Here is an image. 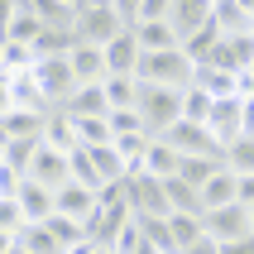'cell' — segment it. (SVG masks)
I'll use <instances>...</instances> for the list:
<instances>
[{"label":"cell","mask_w":254,"mask_h":254,"mask_svg":"<svg viewBox=\"0 0 254 254\" xmlns=\"http://www.w3.org/2000/svg\"><path fill=\"white\" fill-rule=\"evenodd\" d=\"M34 63H39V58H34L29 43H14V39L0 43V72H29Z\"/></svg>","instance_id":"cell-30"},{"label":"cell","mask_w":254,"mask_h":254,"mask_svg":"<svg viewBox=\"0 0 254 254\" xmlns=\"http://www.w3.org/2000/svg\"><path fill=\"white\" fill-rule=\"evenodd\" d=\"M163 192H168V211H183V216H206V206H201V187L183 183V178H163Z\"/></svg>","instance_id":"cell-19"},{"label":"cell","mask_w":254,"mask_h":254,"mask_svg":"<svg viewBox=\"0 0 254 254\" xmlns=\"http://www.w3.org/2000/svg\"><path fill=\"white\" fill-rule=\"evenodd\" d=\"M67 115H111V101H106V86L91 82V86H77L72 91V101L63 106Z\"/></svg>","instance_id":"cell-20"},{"label":"cell","mask_w":254,"mask_h":254,"mask_svg":"<svg viewBox=\"0 0 254 254\" xmlns=\"http://www.w3.org/2000/svg\"><path fill=\"white\" fill-rule=\"evenodd\" d=\"M96 206H101V192H91V187H82V183H63L58 187V216H72V221H91L96 216Z\"/></svg>","instance_id":"cell-12"},{"label":"cell","mask_w":254,"mask_h":254,"mask_svg":"<svg viewBox=\"0 0 254 254\" xmlns=\"http://www.w3.org/2000/svg\"><path fill=\"white\" fill-rule=\"evenodd\" d=\"M67 163H72V183L91 187V192H106V178H101V168H96V158H91V149H72Z\"/></svg>","instance_id":"cell-26"},{"label":"cell","mask_w":254,"mask_h":254,"mask_svg":"<svg viewBox=\"0 0 254 254\" xmlns=\"http://www.w3.org/2000/svg\"><path fill=\"white\" fill-rule=\"evenodd\" d=\"M19 245H24L29 254H67V250H63V240H58L43 221H29V226L19 230Z\"/></svg>","instance_id":"cell-25"},{"label":"cell","mask_w":254,"mask_h":254,"mask_svg":"<svg viewBox=\"0 0 254 254\" xmlns=\"http://www.w3.org/2000/svg\"><path fill=\"white\" fill-rule=\"evenodd\" d=\"M43 144H53V149H63V154L82 149V144H77V125H72L67 111H53V115H48V125H43Z\"/></svg>","instance_id":"cell-21"},{"label":"cell","mask_w":254,"mask_h":254,"mask_svg":"<svg viewBox=\"0 0 254 254\" xmlns=\"http://www.w3.org/2000/svg\"><path fill=\"white\" fill-rule=\"evenodd\" d=\"M39 34H43V19H39L34 10H19V14L10 19V34H5V39H14V43H29V48H34V39H39Z\"/></svg>","instance_id":"cell-34"},{"label":"cell","mask_w":254,"mask_h":254,"mask_svg":"<svg viewBox=\"0 0 254 254\" xmlns=\"http://www.w3.org/2000/svg\"><path fill=\"white\" fill-rule=\"evenodd\" d=\"M211 10H216V0H173V14H168V24L178 29V39H192L201 24H211Z\"/></svg>","instance_id":"cell-13"},{"label":"cell","mask_w":254,"mask_h":254,"mask_svg":"<svg viewBox=\"0 0 254 254\" xmlns=\"http://www.w3.org/2000/svg\"><path fill=\"white\" fill-rule=\"evenodd\" d=\"M149 139H154V134H115L111 144L120 149V158H125V168L134 173V168L144 163V149H149Z\"/></svg>","instance_id":"cell-35"},{"label":"cell","mask_w":254,"mask_h":254,"mask_svg":"<svg viewBox=\"0 0 254 254\" xmlns=\"http://www.w3.org/2000/svg\"><path fill=\"white\" fill-rule=\"evenodd\" d=\"M245 211H250V235H254V201H250V206H245Z\"/></svg>","instance_id":"cell-47"},{"label":"cell","mask_w":254,"mask_h":254,"mask_svg":"<svg viewBox=\"0 0 254 254\" xmlns=\"http://www.w3.org/2000/svg\"><path fill=\"white\" fill-rule=\"evenodd\" d=\"M82 5H115V0H77V10H82Z\"/></svg>","instance_id":"cell-46"},{"label":"cell","mask_w":254,"mask_h":254,"mask_svg":"<svg viewBox=\"0 0 254 254\" xmlns=\"http://www.w3.org/2000/svg\"><path fill=\"white\" fill-rule=\"evenodd\" d=\"M144 245H149V240H144V230H139V221H129V226L120 230V240H115V254H139Z\"/></svg>","instance_id":"cell-39"},{"label":"cell","mask_w":254,"mask_h":254,"mask_svg":"<svg viewBox=\"0 0 254 254\" xmlns=\"http://www.w3.org/2000/svg\"><path fill=\"white\" fill-rule=\"evenodd\" d=\"M14 245H19V235H10V230H0V254H10Z\"/></svg>","instance_id":"cell-45"},{"label":"cell","mask_w":254,"mask_h":254,"mask_svg":"<svg viewBox=\"0 0 254 254\" xmlns=\"http://www.w3.org/2000/svg\"><path fill=\"white\" fill-rule=\"evenodd\" d=\"M67 5H77V0H67Z\"/></svg>","instance_id":"cell-48"},{"label":"cell","mask_w":254,"mask_h":254,"mask_svg":"<svg viewBox=\"0 0 254 254\" xmlns=\"http://www.w3.org/2000/svg\"><path fill=\"white\" fill-rule=\"evenodd\" d=\"M240 201H245V206L254 201V178H240Z\"/></svg>","instance_id":"cell-44"},{"label":"cell","mask_w":254,"mask_h":254,"mask_svg":"<svg viewBox=\"0 0 254 254\" xmlns=\"http://www.w3.org/2000/svg\"><path fill=\"white\" fill-rule=\"evenodd\" d=\"M206 235H211V240H221V245L245 240V235H250V211H245V201L211 206V211H206Z\"/></svg>","instance_id":"cell-8"},{"label":"cell","mask_w":254,"mask_h":254,"mask_svg":"<svg viewBox=\"0 0 254 254\" xmlns=\"http://www.w3.org/2000/svg\"><path fill=\"white\" fill-rule=\"evenodd\" d=\"M67 63H72V72H77V86H91V82H106V77H111L106 48H96V43H72Z\"/></svg>","instance_id":"cell-11"},{"label":"cell","mask_w":254,"mask_h":254,"mask_svg":"<svg viewBox=\"0 0 254 254\" xmlns=\"http://www.w3.org/2000/svg\"><path fill=\"white\" fill-rule=\"evenodd\" d=\"M139 39H134V29H125L120 39L106 43V67H111V77H134L139 72Z\"/></svg>","instance_id":"cell-14"},{"label":"cell","mask_w":254,"mask_h":254,"mask_svg":"<svg viewBox=\"0 0 254 254\" xmlns=\"http://www.w3.org/2000/svg\"><path fill=\"white\" fill-rule=\"evenodd\" d=\"M158 139H168L183 158H226V149L216 144V134L206 125H192V120H178V125H173L168 134H158Z\"/></svg>","instance_id":"cell-6"},{"label":"cell","mask_w":254,"mask_h":254,"mask_svg":"<svg viewBox=\"0 0 254 254\" xmlns=\"http://www.w3.org/2000/svg\"><path fill=\"white\" fill-rule=\"evenodd\" d=\"M29 221H24V211H19V201L14 197H0V230H10V235H19Z\"/></svg>","instance_id":"cell-38"},{"label":"cell","mask_w":254,"mask_h":254,"mask_svg":"<svg viewBox=\"0 0 254 254\" xmlns=\"http://www.w3.org/2000/svg\"><path fill=\"white\" fill-rule=\"evenodd\" d=\"M125 197L134 216H173L168 211V192H163V178H149L144 168L125 173Z\"/></svg>","instance_id":"cell-5"},{"label":"cell","mask_w":254,"mask_h":254,"mask_svg":"<svg viewBox=\"0 0 254 254\" xmlns=\"http://www.w3.org/2000/svg\"><path fill=\"white\" fill-rule=\"evenodd\" d=\"M173 14V0H139V24H149V19H168Z\"/></svg>","instance_id":"cell-40"},{"label":"cell","mask_w":254,"mask_h":254,"mask_svg":"<svg viewBox=\"0 0 254 254\" xmlns=\"http://www.w3.org/2000/svg\"><path fill=\"white\" fill-rule=\"evenodd\" d=\"M106 120H111V134H149V125H144V115L134 106L129 111H111Z\"/></svg>","instance_id":"cell-37"},{"label":"cell","mask_w":254,"mask_h":254,"mask_svg":"<svg viewBox=\"0 0 254 254\" xmlns=\"http://www.w3.org/2000/svg\"><path fill=\"white\" fill-rule=\"evenodd\" d=\"M24 178H34V183H43V187H63V183H72V163H67V154L63 149H53V144H39V154H34V163H29V173Z\"/></svg>","instance_id":"cell-9"},{"label":"cell","mask_w":254,"mask_h":254,"mask_svg":"<svg viewBox=\"0 0 254 254\" xmlns=\"http://www.w3.org/2000/svg\"><path fill=\"white\" fill-rule=\"evenodd\" d=\"M216 168H226V158H183V163H178V178L192 183V187H201Z\"/></svg>","instance_id":"cell-32"},{"label":"cell","mask_w":254,"mask_h":254,"mask_svg":"<svg viewBox=\"0 0 254 254\" xmlns=\"http://www.w3.org/2000/svg\"><path fill=\"white\" fill-rule=\"evenodd\" d=\"M226 168L230 173H240V178H254V139L245 134V139H235L226 149Z\"/></svg>","instance_id":"cell-33"},{"label":"cell","mask_w":254,"mask_h":254,"mask_svg":"<svg viewBox=\"0 0 254 254\" xmlns=\"http://www.w3.org/2000/svg\"><path fill=\"white\" fill-rule=\"evenodd\" d=\"M34 82H39V91L48 96V106L63 111L72 101V91H77V72H72L67 58H39V63H34Z\"/></svg>","instance_id":"cell-4"},{"label":"cell","mask_w":254,"mask_h":254,"mask_svg":"<svg viewBox=\"0 0 254 254\" xmlns=\"http://www.w3.org/2000/svg\"><path fill=\"white\" fill-rule=\"evenodd\" d=\"M72 125H77V144H82V149H101V144L115 139L106 115H72Z\"/></svg>","instance_id":"cell-22"},{"label":"cell","mask_w":254,"mask_h":254,"mask_svg":"<svg viewBox=\"0 0 254 254\" xmlns=\"http://www.w3.org/2000/svg\"><path fill=\"white\" fill-rule=\"evenodd\" d=\"M106 101H111V111H129L134 101H139V77H106Z\"/></svg>","instance_id":"cell-28"},{"label":"cell","mask_w":254,"mask_h":254,"mask_svg":"<svg viewBox=\"0 0 254 254\" xmlns=\"http://www.w3.org/2000/svg\"><path fill=\"white\" fill-rule=\"evenodd\" d=\"M125 29H129V24L120 19V10H115V5H82V10H77V19H72L77 43H96V48H106L111 39H120Z\"/></svg>","instance_id":"cell-3"},{"label":"cell","mask_w":254,"mask_h":254,"mask_svg":"<svg viewBox=\"0 0 254 254\" xmlns=\"http://www.w3.org/2000/svg\"><path fill=\"white\" fill-rule=\"evenodd\" d=\"M221 254H254V235H245V240H230V245H221Z\"/></svg>","instance_id":"cell-42"},{"label":"cell","mask_w":254,"mask_h":254,"mask_svg":"<svg viewBox=\"0 0 254 254\" xmlns=\"http://www.w3.org/2000/svg\"><path fill=\"white\" fill-rule=\"evenodd\" d=\"M178 163H183V154H178L168 139H149V149H144V163H139V168L149 173V178H178Z\"/></svg>","instance_id":"cell-17"},{"label":"cell","mask_w":254,"mask_h":254,"mask_svg":"<svg viewBox=\"0 0 254 254\" xmlns=\"http://www.w3.org/2000/svg\"><path fill=\"white\" fill-rule=\"evenodd\" d=\"M168 230H173L178 254H183L187 245H197L201 235H206V216H183V211H173V216H168Z\"/></svg>","instance_id":"cell-27"},{"label":"cell","mask_w":254,"mask_h":254,"mask_svg":"<svg viewBox=\"0 0 254 254\" xmlns=\"http://www.w3.org/2000/svg\"><path fill=\"white\" fill-rule=\"evenodd\" d=\"M5 111H14V96H10V77L0 72V115H5Z\"/></svg>","instance_id":"cell-43"},{"label":"cell","mask_w":254,"mask_h":254,"mask_svg":"<svg viewBox=\"0 0 254 254\" xmlns=\"http://www.w3.org/2000/svg\"><path fill=\"white\" fill-rule=\"evenodd\" d=\"M230 201H240V173L216 168L211 178L201 183V206L211 211V206H230Z\"/></svg>","instance_id":"cell-15"},{"label":"cell","mask_w":254,"mask_h":254,"mask_svg":"<svg viewBox=\"0 0 254 254\" xmlns=\"http://www.w3.org/2000/svg\"><path fill=\"white\" fill-rule=\"evenodd\" d=\"M192 86H201L206 96H240V91H235V72H221V67H211V63H197Z\"/></svg>","instance_id":"cell-23"},{"label":"cell","mask_w":254,"mask_h":254,"mask_svg":"<svg viewBox=\"0 0 254 254\" xmlns=\"http://www.w3.org/2000/svg\"><path fill=\"white\" fill-rule=\"evenodd\" d=\"M211 19L221 24V34H250V24H254V14L245 10L240 0H216Z\"/></svg>","instance_id":"cell-24"},{"label":"cell","mask_w":254,"mask_h":254,"mask_svg":"<svg viewBox=\"0 0 254 254\" xmlns=\"http://www.w3.org/2000/svg\"><path fill=\"white\" fill-rule=\"evenodd\" d=\"M183 254H221V240H211V235H201L197 245H187Z\"/></svg>","instance_id":"cell-41"},{"label":"cell","mask_w":254,"mask_h":254,"mask_svg":"<svg viewBox=\"0 0 254 254\" xmlns=\"http://www.w3.org/2000/svg\"><path fill=\"white\" fill-rule=\"evenodd\" d=\"M134 39H139L144 53H168V48H183L178 29L168 19H149V24H134Z\"/></svg>","instance_id":"cell-16"},{"label":"cell","mask_w":254,"mask_h":254,"mask_svg":"<svg viewBox=\"0 0 254 254\" xmlns=\"http://www.w3.org/2000/svg\"><path fill=\"white\" fill-rule=\"evenodd\" d=\"M0 125H5V134H10V139H39L43 125H48V115H43V111H24V106H14V111L0 115Z\"/></svg>","instance_id":"cell-18"},{"label":"cell","mask_w":254,"mask_h":254,"mask_svg":"<svg viewBox=\"0 0 254 254\" xmlns=\"http://www.w3.org/2000/svg\"><path fill=\"white\" fill-rule=\"evenodd\" d=\"M250 34H254V24H250Z\"/></svg>","instance_id":"cell-49"},{"label":"cell","mask_w":254,"mask_h":254,"mask_svg":"<svg viewBox=\"0 0 254 254\" xmlns=\"http://www.w3.org/2000/svg\"><path fill=\"white\" fill-rule=\"evenodd\" d=\"M39 144H43V134H39V139H10V144H5V163H10L14 173H29V163H34V154H39Z\"/></svg>","instance_id":"cell-36"},{"label":"cell","mask_w":254,"mask_h":254,"mask_svg":"<svg viewBox=\"0 0 254 254\" xmlns=\"http://www.w3.org/2000/svg\"><path fill=\"white\" fill-rule=\"evenodd\" d=\"M211 106H216V96H206L201 86H187L183 91V120H192V125H206L211 120Z\"/></svg>","instance_id":"cell-31"},{"label":"cell","mask_w":254,"mask_h":254,"mask_svg":"<svg viewBox=\"0 0 254 254\" xmlns=\"http://www.w3.org/2000/svg\"><path fill=\"white\" fill-rule=\"evenodd\" d=\"M14 201H19L24 221H48V216H58V192H53V187H43V183H34V178L19 183Z\"/></svg>","instance_id":"cell-10"},{"label":"cell","mask_w":254,"mask_h":254,"mask_svg":"<svg viewBox=\"0 0 254 254\" xmlns=\"http://www.w3.org/2000/svg\"><path fill=\"white\" fill-rule=\"evenodd\" d=\"M134 111L144 115V125H149V134H168L178 120H183V91L178 86H149L139 82V101H134Z\"/></svg>","instance_id":"cell-2"},{"label":"cell","mask_w":254,"mask_h":254,"mask_svg":"<svg viewBox=\"0 0 254 254\" xmlns=\"http://www.w3.org/2000/svg\"><path fill=\"white\" fill-rule=\"evenodd\" d=\"M144 230V240L154 245L158 254H178V245H173V230H168V216H134Z\"/></svg>","instance_id":"cell-29"},{"label":"cell","mask_w":254,"mask_h":254,"mask_svg":"<svg viewBox=\"0 0 254 254\" xmlns=\"http://www.w3.org/2000/svg\"><path fill=\"white\" fill-rule=\"evenodd\" d=\"M139 82L149 86H178L187 91L192 77H197V63L183 53V48H168V53H139V72H134Z\"/></svg>","instance_id":"cell-1"},{"label":"cell","mask_w":254,"mask_h":254,"mask_svg":"<svg viewBox=\"0 0 254 254\" xmlns=\"http://www.w3.org/2000/svg\"><path fill=\"white\" fill-rule=\"evenodd\" d=\"M206 129L216 134V144H221V149H230L235 139H245V96H216Z\"/></svg>","instance_id":"cell-7"}]
</instances>
